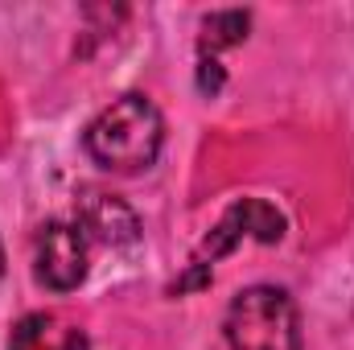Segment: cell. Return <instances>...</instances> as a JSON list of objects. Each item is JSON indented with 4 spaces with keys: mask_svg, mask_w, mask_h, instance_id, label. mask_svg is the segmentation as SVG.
Returning <instances> with one entry per match:
<instances>
[{
    "mask_svg": "<svg viewBox=\"0 0 354 350\" xmlns=\"http://www.w3.org/2000/svg\"><path fill=\"white\" fill-rule=\"evenodd\" d=\"M223 330L231 350H301L297 305L284 288L272 284L239 288L227 305Z\"/></svg>",
    "mask_w": 354,
    "mask_h": 350,
    "instance_id": "7a4b0ae2",
    "label": "cell"
},
{
    "mask_svg": "<svg viewBox=\"0 0 354 350\" xmlns=\"http://www.w3.org/2000/svg\"><path fill=\"white\" fill-rule=\"evenodd\" d=\"M0 276H4V248H0Z\"/></svg>",
    "mask_w": 354,
    "mask_h": 350,
    "instance_id": "9c48e42d",
    "label": "cell"
},
{
    "mask_svg": "<svg viewBox=\"0 0 354 350\" xmlns=\"http://www.w3.org/2000/svg\"><path fill=\"white\" fill-rule=\"evenodd\" d=\"M75 227L107 243V248H128L140 239V219L136 210L120 198V194H107V190H79L75 198Z\"/></svg>",
    "mask_w": 354,
    "mask_h": 350,
    "instance_id": "5b68a950",
    "label": "cell"
},
{
    "mask_svg": "<svg viewBox=\"0 0 354 350\" xmlns=\"http://www.w3.org/2000/svg\"><path fill=\"white\" fill-rule=\"evenodd\" d=\"M33 272L54 293L79 288L87 280V235L75 223H46L33 239Z\"/></svg>",
    "mask_w": 354,
    "mask_h": 350,
    "instance_id": "277c9868",
    "label": "cell"
},
{
    "mask_svg": "<svg viewBox=\"0 0 354 350\" xmlns=\"http://www.w3.org/2000/svg\"><path fill=\"white\" fill-rule=\"evenodd\" d=\"M91 161L107 174H140L165 145V120L149 95H120L87 124Z\"/></svg>",
    "mask_w": 354,
    "mask_h": 350,
    "instance_id": "6da1fadb",
    "label": "cell"
},
{
    "mask_svg": "<svg viewBox=\"0 0 354 350\" xmlns=\"http://www.w3.org/2000/svg\"><path fill=\"white\" fill-rule=\"evenodd\" d=\"M284 214L264 202V198H239L218 223H214V231L202 239V248L194 252V260H189V272L181 276L174 284V293H189V288H206L210 284V268L214 260H223V256H231L243 239H256V243H280L284 239Z\"/></svg>",
    "mask_w": 354,
    "mask_h": 350,
    "instance_id": "3957f363",
    "label": "cell"
},
{
    "mask_svg": "<svg viewBox=\"0 0 354 350\" xmlns=\"http://www.w3.org/2000/svg\"><path fill=\"white\" fill-rule=\"evenodd\" d=\"M252 29V12L243 8H223V12H210L202 21V54L206 50H227V46H239Z\"/></svg>",
    "mask_w": 354,
    "mask_h": 350,
    "instance_id": "52a82bcc",
    "label": "cell"
},
{
    "mask_svg": "<svg viewBox=\"0 0 354 350\" xmlns=\"http://www.w3.org/2000/svg\"><path fill=\"white\" fill-rule=\"evenodd\" d=\"M227 83V75H223V66L214 62V58H202L198 62V91H206V95H218Z\"/></svg>",
    "mask_w": 354,
    "mask_h": 350,
    "instance_id": "ba28073f",
    "label": "cell"
},
{
    "mask_svg": "<svg viewBox=\"0 0 354 350\" xmlns=\"http://www.w3.org/2000/svg\"><path fill=\"white\" fill-rule=\"evenodd\" d=\"M8 350H91L87 330L54 309L25 313L8 330Z\"/></svg>",
    "mask_w": 354,
    "mask_h": 350,
    "instance_id": "8992f818",
    "label": "cell"
}]
</instances>
